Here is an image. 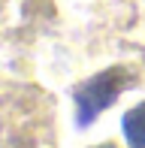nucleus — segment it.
<instances>
[{
    "mask_svg": "<svg viewBox=\"0 0 145 148\" xmlns=\"http://www.w3.org/2000/svg\"><path fill=\"white\" fill-rule=\"evenodd\" d=\"M124 136H127L130 148H145V103L133 106L124 115Z\"/></svg>",
    "mask_w": 145,
    "mask_h": 148,
    "instance_id": "obj_2",
    "label": "nucleus"
},
{
    "mask_svg": "<svg viewBox=\"0 0 145 148\" xmlns=\"http://www.w3.org/2000/svg\"><path fill=\"white\" fill-rule=\"evenodd\" d=\"M127 79H130V73L124 70V66H112V70H103V73H97L94 79H88V82L79 85V88L72 91L76 112H79L76 115L79 127H85L88 121H94L109 103H115L118 94H121L124 85H127Z\"/></svg>",
    "mask_w": 145,
    "mask_h": 148,
    "instance_id": "obj_1",
    "label": "nucleus"
},
{
    "mask_svg": "<svg viewBox=\"0 0 145 148\" xmlns=\"http://www.w3.org/2000/svg\"><path fill=\"white\" fill-rule=\"evenodd\" d=\"M97 148H115V145H109V142H106V145H97Z\"/></svg>",
    "mask_w": 145,
    "mask_h": 148,
    "instance_id": "obj_3",
    "label": "nucleus"
}]
</instances>
